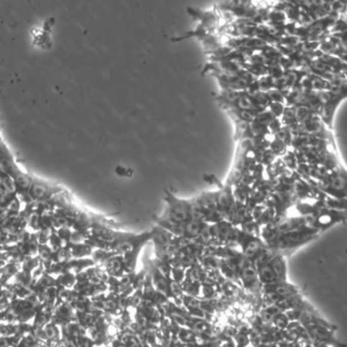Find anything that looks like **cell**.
Returning <instances> with one entry per match:
<instances>
[{
  "instance_id": "obj_2",
  "label": "cell",
  "mask_w": 347,
  "mask_h": 347,
  "mask_svg": "<svg viewBox=\"0 0 347 347\" xmlns=\"http://www.w3.org/2000/svg\"><path fill=\"white\" fill-rule=\"evenodd\" d=\"M168 195V194H167ZM168 219H166L169 222L181 224L187 221V219L190 216L191 207L190 205L182 200H178L174 197H171L168 195Z\"/></svg>"
},
{
  "instance_id": "obj_1",
  "label": "cell",
  "mask_w": 347,
  "mask_h": 347,
  "mask_svg": "<svg viewBox=\"0 0 347 347\" xmlns=\"http://www.w3.org/2000/svg\"><path fill=\"white\" fill-rule=\"evenodd\" d=\"M259 270L261 281L266 283H275L283 280L285 277V266L281 258L269 259Z\"/></svg>"
}]
</instances>
